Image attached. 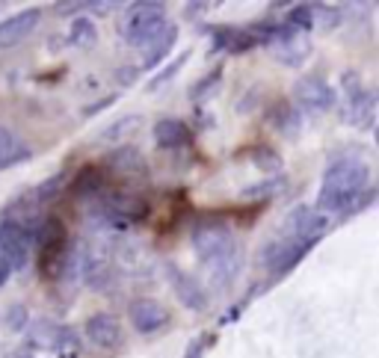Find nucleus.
Segmentation results:
<instances>
[{"label":"nucleus","instance_id":"nucleus-26","mask_svg":"<svg viewBox=\"0 0 379 358\" xmlns=\"http://www.w3.org/2000/svg\"><path fill=\"white\" fill-rule=\"evenodd\" d=\"M219 77H222V69L217 65L214 71H208V74L202 77V80H199L193 89H190V98H193L196 104H199V101H205V98H208V92H214V89L219 86Z\"/></svg>","mask_w":379,"mask_h":358},{"label":"nucleus","instance_id":"nucleus-30","mask_svg":"<svg viewBox=\"0 0 379 358\" xmlns=\"http://www.w3.org/2000/svg\"><path fill=\"white\" fill-rule=\"evenodd\" d=\"M278 187H282V178H276V181H270V184H261V187L246 189V196H270V193H276Z\"/></svg>","mask_w":379,"mask_h":358},{"label":"nucleus","instance_id":"nucleus-9","mask_svg":"<svg viewBox=\"0 0 379 358\" xmlns=\"http://www.w3.org/2000/svg\"><path fill=\"white\" fill-rule=\"evenodd\" d=\"M128 317H130V326L137 329L140 334H158L169 326V311H166L158 299H133L128 305Z\"/></svg>","mask_w":379,"mask_h":358},{"label":"nucleus","instance_id":"nucleus-5","mask_svg":"<svg viewBox=\"0 0 379 358\" xmlns=\"http://www.w3.org/2000/svg\"><path fill=\"white\" fill-rule=\"evenodd\" d=\"M344 92H347V104H344V119L355 125L359 130H371L376 119V92L362 86V77L355 71L344 74Z\"/></svg>","mask_w":379,"mask_h":358},{"label":"nucleus","instance_id":"nucleus-18","mask_svg":"<svg viewBox=\"0 0 379 358\" xmlns=\"http://www.w3.org/2000/svg\"><path fill=\"white\" fill-rule=\"evenodd\" d=\"M107 187V175L98 163H86L77 169L74 181H71V196L77 198H89V196H98L101 189Z\"/></svg>","mask_w":379,"mask_h":358},{"label":"nucleus","instance_id":"nucleus-21","mask_svg":"<svg viewBox=\"0 0 379 358\" xmlns=\"http://www.w3.org/2000/svg\"><path fill=\"white\" fill-rule=\"evenodd\" d=\"M98 42V27L92 18H74L71 21V30H69V44L74 48H92Z\"/></svg>","mask_w":379,"mask_h":358},{"label":"nucleus","instance_id":"nucleus-23","mask_svg":"<svg viewBox=\"0 0 379 358\" xmlns=\"http://www.w3.org/2000/svg\"><path fill=\"white\" fill-rule=\"evenodd\" d=\"M137 125H142L140 116H125V119L113 121V125H107V130H101L98 137L107 139V142H116V139H121V137H128V133L137 130Z\"/></svg>","mask_w":379,"mask_h":358},{"label":"nucleus","instance_id":"nucleus-6","mask_svg":"<svg viewBox=\"0 0 379 358\" xmlns=\"http://www.w3.org/2000/svg\"><path fill=\"white\" fill-rule=\"evenodd\" d=\"M311 249H314V243L311 240H296V237H285L282 234V237L273 240L261 252V261L273 275H285V273H291Z\"/></svg>","mask_w":379,"mask_h":358},{"label":"nucleus","instance_id":"nucleus-20","mask_svg":"<svg viewBox=\"0 0 379 358\" xmlns=\"http://www.w3.org/2000/svg\"><path fill=\"white\" fill-rule=\"evenodd\" d=\"M62 329L65 326H57V323H36L30 329V343L33 346H42V350H57V343L62 338Z\"/></svg>","mask_w":379,"mask_h":358},{"label":"nucleus","instance_id":"nucleus-10","mask_svg":"<svg viewBox=\"0 0 379 358\" xmlns=\"http://www.w3.org/2000/svg\"><path fill=\"white\" fill-rule=\"evenodd\" d=\"M104 166L113 175L125 178V181H149V163L140 154V148H133V145H119L116 151H110L104 157Z\"/></svg>","mask_w":379,"mask_h":358},{"label":"nucleus","instance_id":"nucleus-8","mask_svg":"<svg viewBox=\"0 0 379 358\" xmlns=\"http://www.w3.org/2000/svg\"><path fill=\"white\" fill-rule=\"evenodd\" d=\"M294 101L303 113L320 116L335 107V89L323 80V77H305V80H299L294 86Z\"/></svg>","mask_w":379,"mask_h":358},{"label":"nucleus","instance_id":"nucleus-19","mask_svg":"<svg viewBox=\"0 0 379 358\" xmlns=\"http://www.w3.org/2000/svg\"><path fill=\"white\" fill-rule=\"evenodd\" d=\"M30 157V145L21 142L15 137V130H9L6 125H0V169L18 166Z\"/></svg>","mask_w":379,"mask_h":358},{"label":"nucleus","instance_id":"nucleus-13","mask_svg":"<svg viewBox=\"0 0 379 358\" xmlns=\"http://www.w3.org/2000/svg\"><path fill=\"white\" fill-rule=\"evenodd\" d=\"M86 341L95 346V350H119L121 346V326H119V320L113 314H92L86 320Z\"/></svg>","mask_w":379,"mask_h":358},{"label":"nucleus","instance_id":"nucleus-17","mask_svg":"<svg viewBox=\"0 0 379 358\" xmlns=\"http://www.w3.org/2000/svg\"><path fill=\"white\" fill-rule=\"evenodd\" d=\"M175 42H178V27L175 24H166L158 36H154L146 48H142V69H154L158 62H163L172 53Z\"/></svg>","mask_w":379,"mask_h":358},{"label":"nucleus","instance_id":"nucleus-14","mask_svg":"<svg viewBox=\"0 0 379 358\" xmlns=\"http://www.w3.org/2000/svg\"><path fill=\"white\" fill-rule=\"evenodd\" d=\"M166 278H169L172 290L178 293V299H181V305L193 308V311H205L208 308V293L202 290V284H199L190 273H184L181 266L169 264V266H166Z\"/></svg>","mask_w":379,"mask_h":358},{"label":"nucleus","instance_id":"nucleus-1","mask_svg":"<svg viewBox=\"0 0 379 358\" xmlns=\"http://www.w3.org/2000/svg\"><path fill=\"white\" fill-rule=\"evenodd\" d=\"M371 181V169L362 157H350L341 154L338 160H332V166L323 175L320 193H317V210L323 216L326 214H353L359 210L364 201L359 198H371L373 189H367Z\"/></svg>","mask_w":379,"mask_h":358},{"label":"nucleus","instance_id":"nucleus-25","mask_svg":"<svg viewBox=\"0 0 379 358\" xmlns=\"http://www.w3.org/2000/svg\"><path fill=\"white\" fill-rule=\"evenodd\" d=\"M3 326L6 332H24L30 326V311L24 305H9L3 314Z\"/></svg>","mask_w":379,"mask_h":358},{"label":"nucleus","instance_id":"nucleus-34","mask_svg":"<svg viewBox=\"0 0 379 358\" xmlns=\"http://www.w3.org/2000/svg\"><path fill=\"white\" fill-rule=\"evenodd\" d=\"M133 74H137V69H125V71H119V80H121V83H133V80H130Z\"/></svg>","mask_w":379,"mask_h":358},{"label":"nucleus","instance_id":"nucleus-33","mask_svg":"<svg viewBox=\"0 0 379 358\" xmlns=\"http://www.w3.org/2000/svg\"><path fill=\"white\" fill-rule=\"evenodd\" d=\"M9 275H12V266H9V261L0 255V287H3L9 282Z\"/></svg>","mask_w":379,"mask_h":358},{"label":"nucleus","instance_id":"nucleus-2","mask_svg":"<svg viewBox=\"0 0 379 358\" xmlns=\"http://www.w3.org/2000/svg\"><path fill=\"white\" fill-rule=\"evenodd\" d=\"M193 249L217 287H228L243 266V249L222 219H202L193 228Z\"/></svg>","mask_w":379,"mask_h":358},{"label":"nucleus","instance_id":"nucleus-27","mask_svg":"<svg viewBox=\"0 0 379 358\" xmlns=\"http://www.w3.org/2000/svg\"><path fill=\"white\" fill-rule=\"evenodd\" d=\"M187 57H190V53H178V57H175V62H172V65H166V69H160L158 74H154V80L149 83V89H151V92H154V89H160V86H166V83H169V80H172V77H175L178 71H181V69H184V62H187Z\"/></svg>","mask_w":379,"mask_h":358},{"label":"nucleus","instance_id":"nucleus-15","mask_svg":"<svg viewBox=\"0 0 379 358\" xmlns=\"http://www.w3.org/2000/svg\"><path fill=\"white\" fill-rule=\"evenodd\" d=\"M154 142L163 151H175V148H187L193 142V130H190L187 121L181 119H160L154 125Z\"/></svg>","mask_w":379,"mask_h":358},{"label":"nucleus","instance_id":"nucleus-29","mask_svg":"<svg viewBox=\"0 0 379 358\" xmlns=\"http://www.w3.org/2000/svg\"><path fill=\"white\" fill-rule=\"evenodd\" d=\"M81 9H95V3H53V12L57 15H71V12H81Z\"/></svg>","mask_w":379,"mask_h":358},{"label":"nucleus","instance_id":"nucleus-3","mask_svg":"<svg viewBox=\"0 0 379 358\" xmlns=\"http://www.w3.org/2000/svg\"><path fill=\"white\" fill-rule=\"evenodd\" d=\"M33 240L39 246V275L42 278H60L65 264H69V228L60 216L44 219L33 231Z\"/></svg>","mask_w":379,"mask_h":358},{"label":"nucleus","instance_id":"nucleus-7","mask_svg":"<svg viewBox=\"0 0 379 358\" xmlns=\"http://www.w3.org/2000/svg\"><path fill=\"white\" fill-rule=\"evenodd\" d=\"M30 246H33V231L30 228L18 225V222H9V219H0V255L9 261L12 273L27 266Z\"/></svg>","mask_w":379,"mask_h":358},{"label":"nucleus","instance_id":"nucleus-12","mask_svg":"<svg viewBox=\"0 0 379 358\" xmlns=\"http://www.w3.org/2000/svg\"><path fill=\"white\" fill-rule=\"evenodd\" d=\"M39 21H42V9L39 6H30V9H24V12H15V15L3 18V21H0V51L21 44L33 30L39 27Z\"/></svg>","mask_w":379,"mask_h":358},{"label":"nucleus","instance_id":"nucleus-4","mask_svg":"<svg viewBox=\"0 0 379 358\" xmlns=\"http://www.w3.org/2000/svg\"><path fill=\"white\" fill-rule=\"evenodd\" d=\"M166 24H169V18H166V3H160V0H140V3H130L125 9L119 33L128 44H133V48H146Z\"/></svg>","mask_w":379,"mask_h":358},{"label":"nucleus","instance_id":"nucleus-28","mask_svg":"<svg viewBox=\"0 0 379 358\" xmlns=\"http://www.w3.org/2000/svg\"><path fill=\"white\" fill-rule=\"evenodd\" d=\"M57 352L60 358H77L81 355V343H77V334L71 332V329H62V338H60V343H57Z\"/></svg>","mask_w":379,"mask_h":358},{"label":"nucleus","instance_id":"nucleus-22","mask_svg":"<svg viewBox=\"0 0 379 358\" xmlns=\"http://www.w3.org/2000/svg\"><path fill=\"white\" fill-rule=\"evenodd\" d=\"M273 121H276V128L282 130V133H296V128H299L296 107L287 104V101H278V104H276V113H273Z\"/></svg>","mask_w":379,"mask_h":358},{"label":"nucleus","instance_id":"nucleus-32","mask_svg":"<svg viewBox=\"0 0 379 358\" xmlns=\"http://www.w3.org/2000/svg\"><path fill=\"white\" fill-rule=\"evenodd\" d=\"M208 9H210V3H187V6H184V12H187V18H196V15L208 12Z\"/></svg>","mask_w":379,"mask_h":358},{"label":"nucleus","instance_id":"nucleus-16","mask_svg":"<svg viewBox=\"0 0 379 358\" xmlns=\"http://www.w3.org/2000/svg\"><path fill=\"white\" fill-rule=\"evenodd\" d=\"M252 33L249 30H234V27H217L210 33V48L217 53H246L255 48Z\"/></svg>","mask_w":379,"mask_h":358},{"label":"nucleus","instance_id":"nucleus-31","mask_svg":"<svg viewBox=\"0 0 379 358\" xmlns=\"http://www.w3.org/2000/svg\"><path fill=\"white\" fill-rule=\"evenodd\" d=\"M110 104H116V95H107V98H101V101H95L92 107H86V110H83V116H95V113H101V110H107Z\"/></svg>","mask_w":379,"mask_h":358},{"label":"nucleus","instance_id":"nucleus-11","mask_svg":"<svg viewBox=\"0 0 379 358\" xmlns=\"http://www.w3.org/2000/svg\"><path fill=\"white\" fill-rule=\"evenodd\" d=\"M329 219L320 214V210H311V207H296L291 216L285 219V237H296V240H311L317 243L326 231Z\"/></svg>","mask_w":379,"mask_h":358},{"label":"nucleus","instance_id":"nucleus-24","mask_svg":"<svg viewBox=\"0 0 379 358\" xmlns=\"http://www.w3.org/2000/svg\"><path fill=\"white\" fill-rule=\"evenodd\" d=\"M287 27H294V30H311V27H314V6L296 3L291 12H287Z\"/></svg>","mask_w":379,"mask_h":358}]
</instances>
